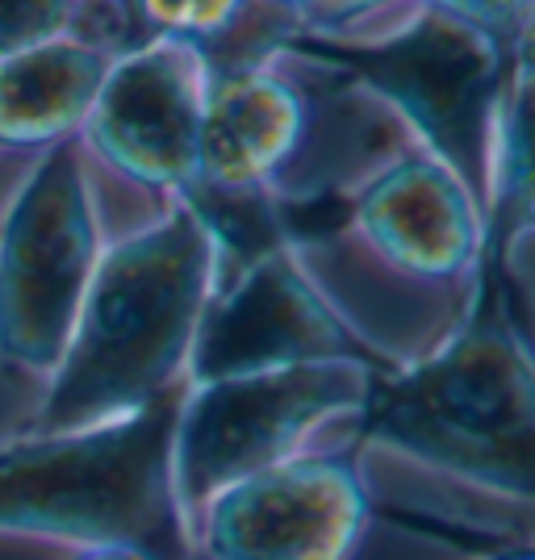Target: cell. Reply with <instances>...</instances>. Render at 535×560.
I'll list each match as a JSON object with an SVG mask.
<instances>
[{"label":"cell","mask_w":535,"mask_h":560,"mask_svg":"<svg viewBox=\"0 0 535 560\" xmlns=\"http://www.w3.org/2000/svg\"><path fill=\"white\" fill-rule=\"evenodd\" d=\"M75 0H0V59L55 43Z\"/></svg>","instance_id":"15"},{"label":"cell","mask_w":535,"mask_h":560,"mask_svg":"<svg viewBox=\"0 0 535 560\" xmlns=\"http://www.w3.org/2000/svg\"><path fill=\"white\" fill-rule=\"evenodd\" d=\"M210 84V63L185 43H135L109 63L84 117L89 142L114 172L163 197V206L188 201L201 188V117Z\"/></svg>","instance_id":"9"},{"label":"cell","mask_w":535,"mask_h":560,"mask_svg":"<svg viewBox=\"0 0 535 560\" xmlns=\"http://www.w3.org/2000/svg\"><path fill=\"white\" fill-rule=\"evenodd\" d=\"M126 4H130V0H126Z\"/></svg>","instance_id":"19"},{"label":"cell","mask_w":535,"mask_h":560,"mask_svg":"<svg viewBox=\"0 0 535 560\" xmlns=\"http://www.w3.org/2000/svg\"><path fill=\"white\" fill-rule=\"evenodd\" d=\"M226 277L206 218L176 201L96 259L47 401L55 431H84L172 394Z\"/></svg>","instance_id":"3"},{"label":"cell","mask_w":535,"mask_h":560,"mask_svg":"<svg viewBox=\"0 0 535 560\" xmlns=\"http://www.w3.org/2000/svg\"><path fill=\"white\" fill-rule=\"evenodd\" d=\"M360 493L339 460H289L239 481L213 514L218 560H335Z\"/></svg>","instance_id":"11"},{"label":"cell","mask_w":535,"mask_h":560,"mask_svg":"<svg viewBox=\"0 0 535 560\" xmlns=\"http://www.w3.org/2000/svg\"><path fill=\"white\" fill-rule=\"evenodd\" d=\"M93 560H142L135 552H105V557H93Z\"/></svg>","instance_id":"16"},{"label":"cell","mask_w":535,"mask_h":560,"mask_svg":"<svg viewBox=\"0 0 535 560\" xmlns=\"http://www.w3.org/2000/svg\"><path fill=\"white\" fill-rule=\"evenodd\" d=\"M427 151L385 96L305 43L213 75L201 188L259 197L289 218L339 210L397 160Z\"/></svg>","instance_id":"2"},{"label":"cell","mask_w":535,"mask_h":560,"mask_svg":"<svg viewBox=\"0 0 535 560\" xmlns=\"http://www.w3.org/2000/svg\"><path fill=\"white\" fill-rule=\"evenodd\" d=\"M117 55L101 43L63 38L9 55L0 63V139L47 142L84 126Z\"/></svg>","instance_id":"12"},{"label":"cell","mask_w":535,"mask_h":560,"mask_svg":"<svg viewBox=\"0 0 535 560\" xmlns=\"http://www.w3.org/2000/svg\"><path fill=\"white\" fill-rule=\"evenodd\" d=\"M419 4L481 30V34H489L498 47H507L511 55L535 30V0H419Z\"/></svg>","instance_id":"14"},{"label":"cell","mask_w":535,"mask_h":560,"mask_svg":"<svg viewBox=\"0 0 535 560\" xmlns=\"http://www.w3.org/2000/svg\"><path fill=\"white\" fill-rule=\"evenodd\" d=\"M364 427L381 447L535 493V355L507 302L419 369L376 373Z\"/></svg>","instance_id":"4"},{"label":"cell","mask_w":535,"mask_h":560,"mask_svg":"<svg viewBox=\"0 0 535 560\" xmlns=\"http://www.w3.org/2000/svg\"><path fill=\"white\" fill-rule=\"evenodd\" d=\"M284 4H293V9H302V4H310V0H284Z\"/></svg>","instance_id":"17"},{"label":"cell","mask_w":535,"mask_h":560,"mask_svg":"<svg viewBox=\"0 0 535 560\" xmlns=\"http://www.w3.org/2000/svg\"><path fill=\"white\" fill-rule=\"evenodd\" d=\"M130 13L147 25V38L185 43L213 75L302 38V13L284 0H130Z\"/></svg>","instance_id":"13"},{"label":"cell","mask_w":535,"mask_h":560,"mask_svg":"<svg viewBox=\"0 0 535 560\" xmlns=\"http://www.w3.org/2000/svg\"><path fill=\"white\" fill-rule=\"evenodd\" d=\"M339 355H356V348L289 252L277 247L218 284L193 343L188 381L201 385Z\"/></svg>","instance_id":"10"},{"label":"cell","mask_w":535,"mask_h":560,"mask_svg":"<svg viewBox=\"0 0 535 560\" xmlns=\"http://www.w3.org/2000/svg\"><path fill=\"white\" fill-rule=\"evenodd\" d=\"M181 394L47 444L0 452V532L84 544H151L167 532Z\"/></svg>","instance_id":"5"},{"label":"cell","mask_w":535,"mask_h":560,"mask_svg":"<svg viewBox=\"0 0 535 560\" xmlns=\"http://www.w3.org/2000/svg\"><path fill=\"white\" fill-rule=\"evenodd\" d=\"M514 560H535V557H514Z\"/></svg>","instance_id":"18"},{"label":"cell","mask_w":535,"mask_h":560,"mask_svg":"<svg viewBox=\"0 0 535 560\" xmlns=\"http://www.w3.org/2000/svg\"><path fill=\"white\" fill-rule=\"evenodd\" d=\"M96 272V218L75 151L59 147L22 192L0 247V348L59 364Z\"/></svg>","instance_id":"8"},{"label":"cell","mask_w":535,"mask_h":560,"mask_svg":"<svg viewBox=\"0 0 535 560\" xmlns=\"http://www.w3.org/2000/svg\"><path fill=\"white\" fill-rule=\"evenodd\" d=\"M376 369L360 355L201 381L181 397L172 460L188 493L289 465L330 422H364Z\"/></svg>","instance_id":"6"},{"label":"cell","mask_w":535,"mask_h":560,"mask_svg":"<svg viewBox=\"0 0 535 560\" xmlns=\"http://www.w3.org/2000/svg\"><path fill=\"white\" fill-rule=\"evenodd\" d=\"M344 59L369 89L385 96L419 142L452 167L486 213L493 126L511 71V50L489 34L422 4L381 47Z\"/></svg>","instance_id":"7"},{"label":"cell","mask_w":535,"mask_h":560,"mask_svg":"<svg viewBox=\"0 0 535 560\" xmlns=\"http://www.w3.org/2000/svg\"><path fill=\"white\" fill-rule=\"evenodd\" d=\"M284 252L376 373L419 369L456 343L486 305V213L473 188L415 151Z\"/></svg>","instance_id":"1"}]
</instances>
